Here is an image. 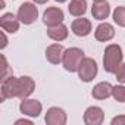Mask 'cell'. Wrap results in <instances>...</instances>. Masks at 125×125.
I'll return each instance as SVG.
<instances>
[{
	"label": "cell",
	"mask_w": 125,
	"mask_h": 125,
	"mask_svg": "<svg viewBox=\"0 0 125 125\" xmlns=\"http://www.w3.org/2000/svg\"><path fill=\"white\" fill-rule=\"evenodd\" d=\"M18 19L21 21V24L24 25H31L35 22V19L38 18V8L35 6V3L31 2H24L16 13Z\"/></svg>",
	"instance_id": "cell-5"
},
{
	"label": "cell",
	"mask_w": 125,
	"mask_h": 125,
	"mask_svg": "<svg viewBox=\"0 0 125 125\" xmlns=\"http://www.w3.org/2000/svg\"><path fill=\"white\" fill-rule=\"evenodd\" d=\"M0 91H2V97H0L2 102H5L6 99L19 97V78L13 77V74L6 77V78H3Z\"/></svg>",
	"instance_id": "cell-4"
},
{
	"label": "cell",
	"mask_w": 125,
	"mask_h": 125,
	"mask_svg": "<svg viewBox=\"0 0 125 125\" xmlns=\"http://www.w3.org/2000/svg\"><path fill=\"white\" fill-rule=\"evenodd\" d=\"M68 27L63 25V24H59V25H54V27H49L47 28V35L49 38L60 43V41H63L68 38Z\"/></svg>",
	"instance_id": "cell-17"
},
{
	"label": "cell",
	"mask_w": 125,
	"mask_h": 125,
	"mask_svg": "<svg viewBox=\"0 0 125 125\" xmlns=\"http://www.w3.org/2000/svg\"><path fill=\"white\" fill-rule=\"evenodd\" d=\"M32 2L35 5H44V3H47V0H32Z\"/></svg>",
	"instance_id": "cell-25"
},
{
	"label": "cell",
	"mask_w": 125,
	"mask_h": 125,
	"mask_svg": "<svg viewBox=\"0 0 125 125\" xmlns=\"http://www.w3.org/2000/svg\"><path fill=\"white\" fill-rule=\"evenodd\" d=\"M65 19V13L60 8H56V6H50L44 10L43 13V22L47 25V27H54V25H59L62 24Z\"/></svg>",
	"instance_id": "cell-7"
},
{
	"label": "cell",
	"mask_w": 125,
	"mask_h": 125,
	"mask_svg": "<svg viewBox=\"0 0 125 125\" xmlns=\"http://www.w3.org/2000/svg\"><path fill=\"white\" fill-rule=\"evenodd\" d=\"M94 37L97 41H109L115 37V28L109 22H102L97 25L94 31Z\"/></svg>",
	"instance_id": "cell-13"
},
{
	"label": "cell",
	"mask_w": 125,
	"mask_h": 125,
	"mask_svg": "<svg viewBox=\"0 0 125 125\" xmlns=\"http://www.w3.org/2000/svg\"><path fill=\"white\" fill-rule=\"evenodd\" d=\"M124 59V53L119 44H109L104 49V54H103V68L106 72L109 74H115L118 71V68L122 63Z\"/></svg>",
	"instance_id": "cell-1"
},
{
	"label": "cell",
	"mask_w": 125,
	"mask_h": 125,
	"mask_svg": "<svg viewBox=\"0 0 125 125\" xmlns=\"http://www.w3.org/2000/svg\"><path fill=\"white\" fill-rule=\"evenodd\" d=\"M6 31H2V34H0V35H2V46H0V47H2V49H5L6 46H8V38H6V34H5Z\"/></svg>",
	"instance_id": "cell-24"
},
{
	"label": "cell",
	"mask_w": 125,
	"mask_h": 125,
	"mask_svg": "<svg viewBox=\"0 0 125 125\" xmlns=\"http://www.w3.org/2000/svg\"><path fill=\"white\" fill-rule=\"evenodd\" d=\"M19 24H21V21L13 13H3L0 16V27H2L3 31H6L9 34H15L19 30Z\"/></svg>",
	"instance_id": "cell-11"
},
{
	"label": "cell",
	"mask_w": 125,
	"mask_h": 125,
	"mask_svg": "<svg viewBox=\"0 0 125 125\" xmlns=\"http://www.w3.org/2000/svg\"><path fill=\"white\" fill-rule=\"evenodd\" d=\"M66 121H68L66 112L62 107H56V106L47 109V113L44 116V122L47 125H65Z\"/></svg>",
	"instance_id": "cell-8"
},
{
	"label": "cell",
	"mask_w": 125,
	"mask_h": 125,
	"mask_svg": "<svg viewBox=\"0 0 125 125\" xmlns=\"http://www.w3.org/2000/svg\"><path fill=\"white\" fill-rule=\"evenodd\" d=\"M104 121V112L99 106H90L84 112V124L85 125H102Z\"/></svg>",
	"instance_id": "cell-9"
},
{
	"label": "cell",
	"mask_w": 125,
	"mask_h": 125,
	"mask_svg": "<svg viewBox=\"0 0 125 125\" xmlns=\"http://www.w3.org/2000/svg\"><path fill=\"white\" fill-rule=\"evenodd\" d=\"M93 2H104V0H93Z\"/></svg>",
	"instance_id": "cell-27"
},
{
	"label": "cell",
	"mask_w": 125,
	"mask_h": 125,
	"mask_svg": "<svg viewBox=\"0 0 125 125\" xmlns=\"http://www.w3.org/2000/svg\"><path fill=\"white\" fill-rule=\"evenodd\" d=\"M63 52H65V49L62 47V44H59V43L50 44V46L46 49V59H47V62H50L52 65H59V63H62V59H63Z\"/></svg>",
	"instance_id": "cell-12"
},
{
	"label": "cell",
	"mask_w": 125,
	"mask_h": 125,
	"mask_svg": "<svg viewBox=\"0 0 125 125\" xmlns=\"http://www.w3.org/2000/svg\"><path fill=\"white\" fill-rule=\"evenodd\" d=\"M112 97L119 102V103H125V85H113L112 88Z\"/></svg>",
	"instance_id": "cell-20"
},
{
	"label": "cell",
	"mask_w": 125,
	"mask_h": 125,
	"mask_svg": "<svg viewBox=\"0 0 125 125\" xmlns=\"http://www.w3.org/2000/svg\"><path fill=\"white\" fill-rule=\"evenodd\" d=\"M71 30L77 37H87L88 34H91L93 25H91L90 19H87L84 16H80V18L74 19V22L71 24Z\"/></svg>",
	"instance_id": "cell-10"
},
{
	"label": "cell",
	"mask_w": 125,
	"mask_h": 125,
	"mask_svg": "<svg viewBox=\"0 0 125 125\" xmlns=\"http://www.w3.org/2000/svg\"><path fill=\"white\" fill-rule=\"evenodd\" d=\"M91 15L94 19L97 21H104L107 19V16L110 15V6L109 3L106 2H93V6H91Z\"/></svg>",
	"instance_id": "cell-15"
},
{
	"label": "cell",
	"mask_w": 125,
	"mask_h": 125,
	"mask_svg": "<svg viewBox=\"0 0 125 125\" xmlns=\"http://www.w3.org/2000/svg\"><path fill=\"white\" fill-rule=\"evenodd\" d=\"M112 88H113V85L110 83L102 81V83L94 85V88L91 90V96L96 100H106L112 96Z\"/></svg>",
	"instance_id": "cell-14"
},
{
	"label": "cell",
	"mask_w": 125,
	"mask_h": 125,
	"mask_svg": "<svg viewBox=\"0 0 125 125\" xmlns=\"http://www.w3.org/2000/svg\"><path fill=\"white\" fill-rule=\"evenodd\" d=\"M115 75H116L118 83L125 84V62H122V63H121V66L118 68V71L115 72Z\"/></svg>",
	"instance_id": "cell-21"
},
{
	"label": "cell",
	"mask_w": 125,
	"mask_h": 125,
	"mask_svg": "<svg viewBox=\"0 0 125 125\" xmlns=\"http://www.w3.org/2000/svg\"><path fill=\"white\" fill-rule=\"evenodd\" d=\"M110 124L112 125H125V115H118V116L112 118Z\"/></svg>",
	"instance_id": "cell-22"
},
{
	"label": "cell",
	"mask_w": 125,
	"mask_h": 125,
	"mask_svg": "<svg viewBox=\"0 0 125 125\" xmlns=\"http://www.w3.org/2000/svg\"><path fill=\"white\" fill-rule=\"evenodd\" d=\"M32 125V121H30V119H18V121H15V125Z\"/></svg>",
	"instance_id": "cell-23"
},
{
	"label": "cell",
	"mask_w": 125,
	"mask_h": 125,
	"mask_svg": "<svg viewBox=\"0 0 125 125\" xmlns=\"http://www.w3.org/2000/svg\"><path fill=\"white\" fill-rule=\"evenodd\" d=\"M35 90V83L31 77H27V75H22L19 77V99H27L30 97Z\"/></svg>",
	"instance_id": "cell-16"
},
{
	"label": "cell",
	"mask_w": 125,
	"mask_h": 125,
	"mask_svg": "<svg viewBox=\"0 0 125 125\" xmlns=\"http://www.w3.org/2000/svg\"><path fill=\"white\" fill-rule=\"evenodd\" d=\"M112 18H113V22L115 24H118L119 27H124L125 28V6L115 8V10L112 12Z\"/></svg>",
	"instance_id": "cell-19"
},
{
	"label": "cell",
	"mask_w": 125,
	"mask_h": 125,
	"mask_svg": "<svg viewBox=\"0 0 125 125\" xmlns=\"http://www.w3.org/2000/svg\"><path fill=\"white\" fill-rule=\"evenodd\" d=\"M19 110L22 115L30 116V118H38L41 110H43V104L35 100V99H22V102L19 103Z\"/></svg>",
	"instance_id": "cell-6"
},
{
	"label": "cell",
	"mask_w": 125,
	"mask_h": 125,
	"mask_svg": "<svg viewBox=\"0 0 125 125\" xmlns=\"http://www.w3.org/2000/svg\"><path fill=\"white\" fill-rule=\"evenodd\" d=\"M77 72H78V78L81 81L91 83L96 78L97 72H99V66H97L96 60L93 57H84L83 62L80 63V66H78V71Z\"/></svg>",
	"instance_id": "cell-3"
},
{
	"label": "cell",
	"mask_w": 125,
	"mask_h": 125,
	"mask_svg": "<svg viewBox=\"0 0 125 125\" xmlns=\"http://www.w3.org/2000/svg\"><path fill=\"white\" fill-rule=\"evenodd\" d=\"M87 0H71V3L68 6V10L72 16L80 18L84 16V13L87 12Z\"/></svg>",
	"instance_id": "cell-18"
},
{
	"label": "cell",
	"mask_w": 125,
	"mask_h": 125,
	"mask_svg": "<svg viewBox=\"0 0 125 125\" xmlns=\"http://www.w3.org/2000/svg\"><path fill=\"white\" fill-rule=\"evenodd\" d=\"M54 2H57V3H65V2H68V0H54Z\"/></svg>",
	"instance_id": "cell-26"
},
{
	"label": "cell",
	"mask_w": 125,
	"mask_h": 125,
	"mask_svg": "<svg viewBox=\"0 0 125 125\" xmlns=\"http://www.w3.org/2000/svg\"><path fill=\"white\" fill-rule=\"evenodd\" d=\"M84 52L80 47H69L63 52V59H62V65L65 71L68 72H77L78 66L84 59Z\"/></svg>",
	"instance_id": "cell-2"
}]
</instances>
